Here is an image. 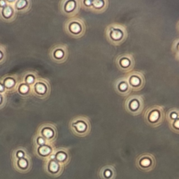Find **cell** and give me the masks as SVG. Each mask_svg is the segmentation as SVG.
<instances>
[{"label":"cell","mask_w":179,"mask_h":179,"mask_svg":"<svg viewBox=\"0 0 179 179\" xmlns=\"http://www.w3.org/2000/svg\"><path fill=\"white\" fill-rule=\"evenodd\" d=\"M169 127L172 132L179 134V116L173 122L169 123Z\"/></svg>","instance_id":"cell-29"},{"label":"cell","mask_w":179,"mask_h":179,"mask_svg":"<svg viewBox=\"0 0 179 179\" xmlns=\"http://www.w3.org/2000/svg\"><path fill=\"white\" fill-rule=\"evenodd\" d=\"M0 93L6 94V92L5 90V88H4L3 84H2V83L1 81V79H0Z\"/></svg>","instance_id":"cell-32"},{"label":"cell","mask_w":179,"mask_h":179,"mask_svg":"<svg viewBox=\"0 0 179 179\" xmlns=\"http://www.w3.org/2000/svg\"><path fill=\"white\" fill-rule=\"evenodd\" d=\"M115 90H116V93L123 96L129 95V93L132 91L126 77L121 78L116 80V83H115Z\"/></svg>","instance_id":"cell-20"},{"label":"cell","mask_w":179,"mask_h":179,"mask_svg":"<svg viewBox=\"0 0 179 179\" xmlns=\"http://www.w3.org/2000/svg\"><path fill=\"white\" fill-rule=\"evenodd\" d=\"M13 165L16 171L21 174H27L32 167V161L29 154L23 158L13 159Z\"/></svg>","instance_id":"cell-12"},{"label":"cell","mask_w":179,"mask_h":179,"mask_svg":"<svg viewBox=\"0 0 179 179\" xmlns=\"http://www.w3.org/2000/svg\"><path fill=\"white\" fill-rule=\"evenodd\" d=\"M54 159L62 165L63 166H67L71 160L69 151L66 148H59L55 149L54 153Z\"/></svg>","instance_id":"cell-18"},{"label":"cell","mask_w":179,"mask_h":179,"mask_svg":"<svg viewBox=\"0 0 179 179\" xmlns=\"http://www.w3.org/2000/svg\"><path fill=\"white\" fill-rule=\"evenodd\" d=\"M37 134L43 136L48 142L53 144L57 136V127L53 123H44L38 128Z\"/></svg>","instance_id":"cell-10"},{"label":"cell","mask_w":179,"mask_h":179,"mask_svg":"<svg viewBox=\"0 0 179 179\" xmlns=\"http://www.w3.org/2000/svg\"><path fill=\"white\" fill-rule=\"evenodd\" d=\"M6 59H7V52L5 46L0 44V65L5 62Z\"/></svg>","instance_id":"cell-28"},{"label":"cell","mask_w":179,"mask_h":179,"mask_svg":"<svg viewBox=\"0 0 179 179\" xmlns=\"http://www.w3.org/2000/svg\"><path fill=\"white\" fill-rule=\"evenodd\" d=\"M16 92L21 97H28L32 95V87L20 80Z\"/></svg>","instance_id":"cell-24"},{"label":"cell","mask_w":179,"mask_h":179,"mask_svg":"<svg viewBox=\"0 0 179 179\" xmlns=\"http://www.w3.org/2000/svg\"><path fill=\"white\" fill-rule=\"evenodd\" d=\"M0 79L5 88L6 93H12L14 92H16L17 87L20 83V80L18 79V76L14 75V74L6 75Z\"/></svg>","instance_id":"cell-16"},{"label":"cell","mask_w":179,"mask_h":179,"mask_svg":"<svg viewBox=\"0 0 179 179\" xmlns=\"http://www.w3.org/2000/svg\"><path fill=\"white\" fill-rule=\"evenodd\" d=\"M69 129L74 135L78 137H84L88 136L91 132L90 121L86 116H76L70 121Z\"/></svg>","instance_id":"cell-1"},{"label":"cell","mask_w":179,"mask_h":179,"mask_svg":"<svg viewBox=\"0 0 179 179\" xmlns=\"http://www.w3.org/2000/svg\"><path fill=\"white\" fill-rule=\"evenodd\" d=\"M105 35L106 39L111 44L118 46L125 41L127 32L123 25L112 24L106 27Z\"/></svg>","instance_id":"cell-3"},{"label":"cell","mask_w":179,"mask_h":179,"mask_svg":"<svg viewBox=\"0 0 179 179\" xmlns=\"http://www.w3.org/2000/svg\"><path fill=\"white\" fill-rule=\"evenodd\" d=\"M108 5V0H92L91 6L89 11L96 14H101L107 9Z\"/></svg>","instance_id":"cell-21"},{"label":"cell","mask_w":179,"mask_h":179,"mask_svg":"<svg viewBox=\"0 0 179 179\" xmlns=\"http://www.w3.org/2000/svg\"><path fill=\"white\" fill-rule=\"evenodd\" d=\"M17 12L14 6L8 4L5 7L0 8V20L5 23H11L16 20Z\"/></svg>","instance_id":"cell-17"},{"label":"cell","mask_w":179,"mask_h":179,"mask_svg":"<svg viewBox=\"0 0 179 179\" xmlns=\"http://www.w3.org/2000/svg\"><path fill=\"white\" fill-rule=\"evenodd\" d=\"M81 8L80 0H61L59 10L65 16L72 17L76 16Z\"/></svg>","instance_id":"cell-9"},{"label":"cell","mask_w":179,"mask_h":179,"mask_svg":"<svg viewBox=\"0 0 179 179\" xmlns=\"http://www.w3.org/2000/svg\"><path fill=\"white\" fill-rule=\"evenodd\" d=\"M173 49L174 53H176V57L179 60V39H178L177 41H176L174 42V46H173Z\"/></svg>","instance_id":"cell-31"},{"label":"cell","mask_w":179,"mask_h":179,"mask_svg":"<svg viewBox=\"0 0 179 179\" xmlns=\"http://www.w3.org/2000/svg\"><path fill=\"white\" fill-rule=\"evenodd\" d=\"M179 116V110L178 108H171L169 110V111L167 114V120L168 123H170L175 120L176 118Z\"/></svg>","instance_id":"cell-26"},{"label":"cell","mask_w":179,"mask_h":179,"mask_svg":"<svg viewBox=\"0 0 179 179\" xmlns=\"http://www.w3.org/2000/svg\"><path fill=\"white\" fill-rule=\"evenodd\" d=\"M132 90H139L145 85V78L140 72H132L126 77Z\"/></svg>","instance_id":"cell-13"},{"label":"cell","mask_w":179,"mask_h":179,"mask_svg":"<svg viewBox=\"0 0 179 179\" xmlns=\"http://www.w3.org/2000/svg\"><path fill=\"white\" fill-rule=\"evenodd\" d=\"M39 77V75H38V74L36 71H28L23 74L21 80L32 87Z\"/></svg>","instance_id":"cell-23"},{"label":"cell","mask_w":179,"mask_h":179,"mask_svg":"<svg viewBox=\"0 0 179 179\" xmlns=\"http://www.w3.org/2000/svg\"><path fill=\"white\" fill-rule=\"evenodd\" d=\"M64 29L65 32L70 37L78 39L85 35L86 27L82 19L72 17L66 21Z\"/></svg>","instance_id":"cell-4"},{"label":"cell","mask_w":179,"mask_h":179,"mask_svg":"<svg viewBox=\"0 0 179 179\" xmlns=\"http://www.w3.org/2000/svg\"><path fill=\"white\" fill-rule=\"evenodd\" d=\"M55 146L53 144H48L42 145V146H35L34 148V153L38 158L46 161L50 158L51 155L55 153Z\"/></svg>","instance_id":"cell-14"},{"label":"cell","mask_w":179,"mask_h":179,"mask_svg":"<svg viewBox=\"0 0 179 179\" xmlns=\"http://www.w3.org/2000/svg\"><path fill=\"white\" fill-rule=\"evenodd\" d=\"M136 166L141 171L149 172L154 169L156 166V159L151 153H143L136 158Z\"/></svg>","instance_id":"cell-8"},{"label":"cell","mask_w":179,"mask_h":179,"mask_svg":"<svg viewBox=\"0 0 179 179\" xmlns=\"http://www.w3.org/2000/svg\"><path fill=\"white\" fill-rule=\"evenodd\" d=\"M125 108L132 116L141 114L144 108V99L140 95H132L125 100Z\"/></svg>","instance_id":"cell-6"},{"label":"cell","mask_w":179,"mask_h":179,"mask_svg":"<svg viewBox=\"0 0 179 179\" xmlns=\"http://www.w3.org/2000/svg\"><path fill=\"white\" fill-rule=\"evenodd\" d=\"M165 118V109L161 106H153L144 113V121L152 127H157L162 124Z\"/></svg>","instance_id":"cell-2"},{"label":"cell","mask_w":179,"mask_h":179,"mask_svg":"<svg viewBox=\"0 0 179 179\" xmlns=\"http://www.w3.org/2000/svg\"><path fill=\"white\" fill-rule=\"evenodd\" d=\"M29 155V153L27 150L25 148L23 147H18L15 149L12 153V159H16L23 158V157H26L27 155Z\"/></svg>","instance_id":"cell-25"},{"label":"cell","mask_w":179,"mask_h":179,"mask_svg":"<svg viewBox=\"0 0 179 179\" xmlns=\"http://www.w3.org/2000/svg\"><path fill=\"white\" fill-rule=\"evenodd\" d=\"M98 176L100 179H116L117 172L114 166L107 165L99 170Z\"/></svg>","instance_id":"cell-19"},{"label":"cell","mask_w":179,"mask_h":179,"mask_svg":"<svg viewBox=\"0 0 179 179\" xmlns=\"http://www.w3.org/2000/svg\"><path fill=\"white\" fill-rule=\"evenodd\" d=\"M51 92L49 81L46 78L39 77L32 86V95L39 99H44L48 97Z\"/></svg>","instance_id":"cell-5"},{"label":"cell","mask_w":179,"mask_h":179,"mask_svg":"<svg viewBox=\"0 0 179 179\" xmlns=\"http://www.w3.org/2000/svg\"><path fill=\"white\" fill-rule=\"evenodd\" d=\"M6 102H7L6 94L0 93V109L3 108L6 106Z\"/></svg>","instance_id":"cell-30"},{"label":"cell","mask_w":179,"mask_h":179,"mask_svg":"<svg viewBox=\"0 0 179 179\" xmlns=\"http://www.w3.org/2000/svg\"><path fill=\"white\" fill-rule=\"evenodd\" d=\"M8 5V3L6 0H0V8L5 7Z\"/></svg>","instance_id":"cell-33"},{"label":"cell","mask_w":179,"mask_h":179,"mask_svg":"<svg viewBox=\"0 0 179 179\" xmlns=\"http://www.w3.org/2000/svg\"><path fill=\"white\" fill-rule=\"evenodd\" d=\"M14 6L17 14H25L30 10L32 0H17Z\"/></svg>","instance_id":"cell-22"},{"label":"cell","mask_w":179,"mask_h":179,"mask_svg":"<svg viewBox=\"0 0 179 179\" xmlns=\"http://www.w3.org/2000/svg\"><path fill=\"white\" fill-rule=\"evenodd\" d=\"M116 63L121 71L127 72L133 69L134 59L130 54H123L117 57Z\"/></svg>","instance_id":"cell-15"},{"label":"cell","mask_w":179,"mask_h":179,"mask_svg":"<svg viewBox=\"0 0 179 179\" xmlns=\"http://www.w3.org/2000/svg\"><path fill=\"white\" fill-rule=\"evenodd\" d=\"M178 31H179V23H178Z\"/></svg>","instance_id":"cell-35"},{"label":"cell","mask_w":179,"mask_h":179,"mask_svg":"<svg viewBox=\"0 0 179 179\" xmlns=\"http://www.w3.org/2000/svg\"><path fill=\"white\" fill-rule=\"evenodd\" d=\"M64 169L65 166L61 165L55 159H48L45 161L44 171L51 177H59L63 173Z\"/></svg>","instance_id":"cell-11"},{"label":"cell","mask_w":179,"mask_h":179,"mask_svg":"<svg viewBox=\"0 0 179 179\" xmlns=\"http://www.w3.org/2000/svg\"><path fill=\"white\" fill-rule=\"evenodd\" d=\"M50 59L57 64H62L67 60L69 57V50L67 46L62 44H55L49 52Z\"/></svg>","instance_id":"cell-7"},{"label":"cell","mask_w":179,"mask_h":179,"mask_svg":"<svg viewBox=\"0 0 179 179\" xmlns=\"http://www.w3.org/2000/svg\"><path fill=\"white\" fill-rule=\"evenodd\" d=\"M6 1L8 3V4H10V5L14 6L15 3L17 2V0H6Z\"/></svg>","instance_id":"cell-34"},{"label":"cell","mask_w":179,"mask_h":179,"mask_svg":"<svg viewBox=\"0 0 179 179\" xmlns=\"http://www.w3.org/2000/svg\"><path fill=\"white\" fill-rule=\"evenodd\" d=\"M33 144L35 146H42V145L48 144H51V143L48 142L46 138H44L43 136H40L39 134H36L35 136H34L33 138Z\"/></svg>","instance_id":"cell-27"}]
</instances>
